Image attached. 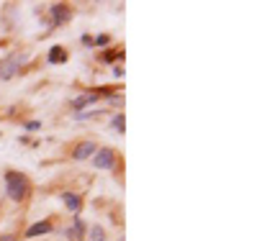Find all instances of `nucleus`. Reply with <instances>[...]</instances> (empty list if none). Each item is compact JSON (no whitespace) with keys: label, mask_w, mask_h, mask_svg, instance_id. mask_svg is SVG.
<instances>
[{"label":"nucleus","mask_w":257,"mask_h":241,"mask_svg":"<svg viewBox=\"0 0 257 241\" xmlns=\"http://www.w3.org/2000/svg\"><path fill=\"white\" fill-rule=\"evenodd\" d=\"M93 44H98V47H103V44H108V36H98Z\"/></svg>","instance_id":"13"},{"label":"nucleus","mask_w":257,"mask_h":241,"mask_svg":"<svg viewBox=\"0 0 257 241\" xmlns=\"http://www.w3.org/2000/svg\"><path fill=\"white\" fill-rule=\"evenodd\" d=\"M18 69H21V57H10V59H5V62H0V80L16 77Z\"/></svg>","instance_id":"3"},{"label":"nucleus","mask_w":257,"mask_h":241,"mask_svg":"<svg viewBox=\"0 0 257 241\" xmlns=\"http://www.w3.org/2000/svg\"><path fill=\"white\" fill-rule=\"evenodd\" d=\"M98 152V144L95 141H80L78 146L72 149V159H90Z\"/></svg>","instance_id":"5"},{"label":"nucleus","mask_w":257,"mask_h":241,"mask_svg":"<svg viewBox=\"0 0 257 241\" xmlns=\"http://www.w3.org/2000/svg\"><path fill=\"white\" fill-rule=\"evenodd\" d=\"M44 234H52V223H49V221H41V223H34L31 229L26 231V239H36V236H44Z\"/></svg>","instance_id":"7"},{"label":"nucleus","mask_w":257,"mask_h":241,"mask_svg":"<svg viewBox=\"0 0 257 241\" xmlns=\"http://www.w3.org/2000/svg\"><path fill=\"white\" fill-rule=\"evenodd\" d=\"M62 198H65V205L72 210V213H78V210L83 208V198H80V195H75V192H65Z\"/></svg>","instance_id":"10"},{"label":"nucleus","mask_w":257,"mask_h":241,"mask_svg":"<svg viewBox=\"0 0 257 241\" xmlns=\"http://www.w3.org/2000/svg\"><path fill=\"white\" fill-rule=\"evenodd\" d=\"M39 126H41V123H36V120H31V123H26V128H28V131H36Z\"/></svg>","instance_id":"14"},{"label":"nucleus","mask_w":257,"mask_h":241,"mask_svg":"<svg viewBox=\"0 0 257 241\" xmlns=\"http://www.w3.org/2000/svg\"><path fill=\"white\" fill-rule=\"evenodd\" d=\"M111 126L118 131V133H124V128H126V120H124V113H116L113 116V120H111Z\"/></svg>","instance_id":"12"},{"label":"nucleus","mask_w":257,"mask_h":241,"mask_svg":"<svg viewBox=\"0 0 257 241\" xmlns=\"http://www.w3.org/2000/svg\"><path fill=\"white\" fill-rule=\"evenodd\" d=\"M116 149H111V146H103V149H98V152L90 157L93 159V167L95 170H113V164H116Z\"/></svg>","instance_id":"2"},{"label":"nucleus","mask_w":257,"mask_h":241,"mask_svg":"<svg viewBox=\"0 0 257 241\" xmlns=\"http://www.w3.org/2000/svg\"><path fill=\"white\" fill-rule=\"evenodd\" d=\"M87 241H108V234H105V229L100 223H93L87 231Z\"/></svg>","instance_id":"9"},{"label":"nucleus","mask_w":257,"mask_h":241,"mask_svg":"<svg viewBox=\"0 0 257 241\" xmlns=\"http://www.w3.org/2000/svg\"><path fill=\"white\" fill-rule=\"evenodd\" d=\"M85 223H83V218H75V223H72V229L67 231V236L72 239V241H83L85 239Z\"/></svg>","instance_id":"8"},{"label":"nucleus","mask_w":257,"mask_h":241,"mask_svg":"<svg viewBox=\"0 0 257 241\" xmlns=\"http://www.w3.org/2000/svg\"><path fill=\"white\" fill-rule=\"evenodd\" d=\"M5 192H8L10 200L21 203L28 195V180L18 172H5Z\"/></svg>","instance_id":"1"},{"label":"nucleus","mask_w":257,"mask_h":241,"mask_svg":"<svg viewBox=\"0 0 257 241\" xmlns=\"http://www.w3.org/2000/svg\"><path fill=\"white\" fill-rule=\"evenodd\" d=\"M49 62H52V64H62V62H67V49H65V47H54L52 54H49Z\"/></svg>","instance_id":"11"},{"label":"nucleus","mask_w":257,"mask_h":241,"mask_svg":"<svg viewBox=\"0 0 257 241\" xmlns=\"http://www.w3.org/2000/svg\"><path fill=\"white\" fill-rule=\"evenodd\" d=\"M100 95H105L103 90H87L85 95H80V98H75V103H72V105H75V108H85V105H90V103H95V100H98Z\"/></svg>","instance_id":"6"},{"label":"nucleus","mask_w":257,"mask_h":241,"mask_svg":"<svg viewBox=\"0 0 257 241\" xmlns=\"http://www.w3.org/2000/svg\"><path fill=\"white\" fill-rule=\"evenodd\" d=\"M18 236H13V234H5V236H0V241H16Z\"/></svg>","instance_id":"15"},{"label":"nucleus","mask_w":257,"mask_h":241,"mask_svg":"<svg viewBox=\"0 0 257 241\" xmlns=\"http://www.w3.org/2000/svg\"><path fill=\"white\" fill-rule=\"evenodd\" d=\"M72 18V8L67 3H57L52 5V26H62Z\"/></svg>","instance_id":"4"}]
</instances>
